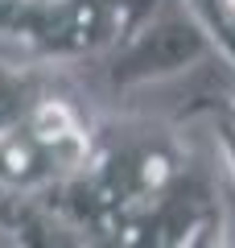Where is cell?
<instances>
[{"instance_id":"3957f363","label":"cell","mask_w":235,"mask_h":248,"mask_svg":"<svg viewBox=\"0 0 235 248\" xmlns=\"http://www.w3.org/2000/svg\"><path fill=\"white\" fill-rule=\"evenodd\" d=\"M190 112H206L210 124H215V137L227 153V166H231V182H235V95L219 99V95H202Z\"/></svg>"},{"instance_id":"6da1fadb","label":"cell","mask_w":235,"mask_h":248,"mask_svg":"<svg viewBox=\"0 0 235 248\" xmlns=\"http://www.w3.org/2000/svg\"><path fill=\"white\" fill-rule=\"evenodd\" d=\"M215 58L219 50L210 33L202 29V21L194 17L190 0H174L153 21H145L132 37H124L107 50V83L116 91H132L145 83L174 79V75L194 71V66Z\"/></svg>"},{"instance_id":"7a4b0ae2","label":"cell","mask_w":235,"mask_h":248,"mask_svg":"<svg viewBox=\"0 0 235 248\" xmlns=\"http://www.w3.org/2000/svg\"><path fill=\"white\" fill-rule=\"evenodd\" d=\"M54 75L42 66H17L0 54V133H13L29 120L45 95H54Z\"/></svg>"}]
</instances>
